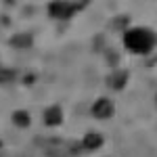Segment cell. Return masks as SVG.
<instances>
[{
    "mask_svg": "<svg viewBox=\"0 0 157 157\" xmlns=\"http://www.w3.org/2000/svg\"><path fill=\"white\" fill-rule=\"evenodd\" d=\"M126 82H128V71H117V73H113V78H111V86L115 90H121L126 86Z\"/></svg>",
    "mask_w": 157,
    "mask_h": 157,
    "instance_id": "7",
    "label": "cell"
},
{
    "mask_svg": "<svg viewBox=\"0 0 157 157\" xmlns=\"http://www.w3.org/2000/svg\"><path fill=\"white\" fill-rule=\"evenodd\" d=\"M92 115L98 117V120H107L113 115V105L109 98H98L97 103L92 105Z\"/></svg>",
    "mask_w": 157,
    "mask_h": 157,
    "instance_id": "3",
    "label": "cell"
},
{
    "mask_svg": "<svg viewBox=\"0 0 157 157\" xmlns=\"http://www.w3.org/2000/svg\"><path fill=\"white\" fill-rule=\"evenodd\" d=\"M124 44L130 52H138V55H145L153 48L155 44V34L149 32V29H130L126 32L124 36Z\"/></svg>",
    "mask_w": 157,
    "mask_h": 157,
    "instance_id": "1",
    "label": "cell"
},
{
    "mask_svg": "<svg viewBox=\"0 0 157 157\" xmlns=\"http://www.w3.org/2000/svg\"><path fill=\"white\" fill-rule=\"evenodd\" d=\"M0 145H2V143H0Z\"/></svg>",
    "mask_w": 157,
    "mask_h": 157,
    "instance_id": "11",
    "label": "cell"
},
{
    "mask_svg": "<svg viewBox=\"0 0 157 157\" xmlns=\"http://www.w3.org/2000/svg\"><path fill=\"white\" fill-rule=\"evenodd\" d=\"M13 121H15L17 126H21V128L29 126V115H27V111H15V113H13Z\"/></svg>",
    "mask_w": 157,
    "mask_h": 157,
    "instance_id": "8",
    "label": "cell"
},
{
    "mask_svg": "<svg viewBox=\"0 0 157 157\" xmlns=\"http://www.w3.org/2000/svg\"><path fill=\"white\" fill-rule=\"evenodd\" d=\"M32 42H34L32 34H17V36L11 38V44L17 48H27V46H32Z\"/></svg>",
    "mask_w": 157,
    "mask_h": 157,
    "instance_id": "6",
    "label": "cell"
},
{
    "mask_svg": "<svg viewBox=\"0 0 157 157\" xmlns=\"http://www.w3.org/2000/svg\"><path fill=\"white\" fill-rule=\"evenodd\" d=\"M86 2H50L48 4V13L55 19H69L73 15V11L84 9Z\"/></svg>",
    "mask_w": 157,
    "mask_h": 157,
    "instance_id": "2",
    "label": "cell"
},
{
    "mask_svg": "<svg viewBox=\"0 0 157 157\" xmlns=\"http://www.w3.org/2000/svg\"><path fill=\"white\" fill-rule=\"evenodd\" d=\"M44 121H46V126H59L61 121H63V113H61V109L55 105V107H48L46 109V113H44Z\"/></svg>",
    "mask_w": 157,
    "mask_h": 157,
    "instance_id": "4",
    "label": "cell"
},
{
    "mask_svg": "<svg viewBox=\"0 0 157 157\" xmlns=\"http://www.w3.org/2000/svg\"><path fill=\"white\" fill-rule=\"evenodd\" d=\"M103 145V136L97 132H90L84 136V140H82V147L88 149V151H92V149H98V147Z\"/></svg>",
    "mask_w": 157,
    "mask_h": 157,
    "instance_id": "5",
    "label": "cell"
},
{
    "mask_svg": "<svg viewBox=\"0 0 157 157\" xmlns=\"http://www.w3.org/2000/svg\"><path fill=\"white\" fill-rule=\"evenodd\" d=\"M15 71L13 69H4V67H0V82H6V80H11Z\"/></svg>",
    "mask_w": 157,
    "mask_h": 157,
    "instance_id": "9",
    "label": "cell"
},
{
    "mask_svg": "<svg viewBox=\"0 0 157 157\" xmlns=\"http://www.w3.org/2000/svg\"><path fill=\"white\" fill-rule=\"evenodd\" d=\"M117 59H120V57H117V52H113V50H109V52H107V61L111 63V65H115Z\"/></svg>",
    "mask_w": 157,
    "mask_h": 157,
    "instance_id": "10",
    "label": "cell"
}]
</instances>
